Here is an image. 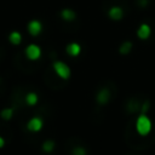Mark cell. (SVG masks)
Here are the masks:
<instances>
[{
    "label": "cell",
    "instance_id": "1",
    "mask_svg": "<svg viewBox=\"0 0 155 155\" xmlns=\"http://www.w3.org/2000/svg\"><path fill=\"white\" fill-rule=\"evenodd\" d=\"M153 128L151 120L147 116V114H139L136 120V131L139 136H148Z\"/></svg>",
    "mask_w": 155,
    "mask_h": 155
},
{
    "label": "cell",
    "instance_id": "2",
    "mask_svg": "<svg viewBox=\"0 0 155 155\" xmlns=\"http://www.w3.org/2000/svg\"><path fill=\"white\" fill-rule=\"evenodd\" d=\"M52 67H53L54 73H56L61 79L67 80V79H69V78H70L71 70H70L69 65H68V64H65L64 62H62V61H57V62H54V63L52 64Z\"/></svg>",
    "mask_w": 155,
    "mask_h": 155
},
{
    "label": "cell",
    "instance_id": "3",
    "mask_svg": "<svg viewBox=\"0 0 155 155\" xmlns=\"http://www.w3.org/2000/svg\"><path fill=\"white\" fill-rule=\"evenodd\" d=\"M25 56L30 61H36L41 56V48L35 44H30L25 47Z\"/></svg>",
    "mask_w": 155,
    "mask_h": 155
},
{
    "label": "cell",
    "instance_id": "4",
    "mask_svg": "<svg viewBox=\"0 0 155 155\" xmlns=\"http://www.w3.org/2000/svg\"><path fill=\"white\" fill-rule=\"evenodd\" d=\"M42 126H44V121H42V119L39 117V116L31 117V119L28 121V124H27V128H28L30 132H39V131L42 128Z\"/></svg>",
    "mask_w": 155,
    "mask_h": 155
},
{
    "label": "cell",
    "instance_id": "5",
    "mask_svg": "<svg viewBox=\"0 0 155 155\" xmlns=\"http://www.w3.org/2000/svg\"><path fill=\"white\" fill-rule=\"evenodd\" d=\"M27 29H28V31H29L30 35L38 36V35L41 33V30H42V24H41V22L38 21V19H31V21L28 23Z\"/></svg>",
    "mask_w": 155,
    "mask_h": 155
},
{
    "label": "cell",
    "instance_id": "6",
    "mask_svg": "<svg viewBox=\"0 0 155 155\" xmlns=\"http://www.w3.org/2000/svg\"><path fill=\"white\" fill-rule=\"evenodd\" d=\"M151 35V28L149 24H145V23H142L138 29H137V36L140 39V40H147L149 39V36Z\"/></svg>",
    "mask_w": 155,
    "mask_h": 155
},
{
    "label": "cell",
    "instance_id": "7",
    "mask_svg": "<svg viewBox=\"0 0 155 155\" xmlns=\"http://www.w3.org/2000/svg\"><path fill=\"white\" fill-rule=\"evenodd\" d=\"M108 16L113 21H120L124 17V11H122V8L120 6H113V7L109 8Z\"/></svg>",
    "mask_w": 155,
    "mask_h": 155
},
{
    "label": "cell",
    "instance_id": "8",
    "mask_svg": "<svg viewBox=\"0 0 155 155\" xmlns=\"http://www.w3.org/2000/svg\"><path fill=\"white\" fill-rule=\"evenodd\" d=\"M110 97H111L110 91H109L108 88H102V90L97 93V102H98L101 105H104V104H107V103L110 101Z\"/></svg>",
    "mask_w": 155,
    "mask_h": 155
},
{
    "label": "cell",
    "instance_id": "9",
    "mask_svg": "<svg viewBox=\"0 0 155 155\" xmlns=\"http://www.w3.org/2000/svg\"><path fill=\"white\" fill-rule=\"evenodd\" d=\"M65 51H67V53H68L70 57H78V56L81 53V46H80V44H78V42H70V44L65 47Z\"/></svg>",
    "mask_w": 155,
    "mask_h": 155
},
{
    "label": "cell",
    "instance_id": "10",
    "mask_svg": "<svg viewBox=\"0 0 155 155\" xmlns=\"http://www.w3.org/2000/svg\"><path fill=\"white\" fill-rule=\"evenodd\" d=\"M61 17H62L64 21L70 22V21H74V19L76 18V13H75L71 8H63V10L61 11Z\"/></svg>",
    "mask_w": 155,
    "mask_h": 155
},
{
    "label": "cell",
    "instance_id": "11",
    "mask_svg": "<svg viewBox=\"0 0 155 155\" xmlns=\"http://www.w3.org/2000/svg\"><path fill=\"white\" fill-rule=\"evenodd\" d=\"M8 40L13 45H19L21 41H22V35H21L19 31H12L10 34V36H8Z\"/></svg>",
    "mask_w": 155,
    "mask_h": 155
},
{
    "label": "cell",
    "instance_id": "12",
    "mask_svg": "<svg viewBox=\"0 0 155 155\" xmlns=\"http://www.w3.org/2000/svg\"><path fill=\"white\" fill-rule=\"evenodd\" d=\"M38 99L39 98H38V94L35 92H29L25 96V103L28 105H35L38 103Z\"/></svg>",
    "mask_w": 155,
    "mask_h": 155
},
{
    "label": "cell",
    "instance_id": "13",
    "mask_svg": "<svg viewBox=\"0 0 155 155\" xmlns=\"http://www.w3.org/2000/svg\"><path fill=\"white\" fill-rule=\"evenodd\" d=\"M131 50H132V42L131 41L122 42L121 46H120V48H119V51H120L121 54H127V53L131 52Z\"/></svg>",
    "mask_w": 155,
    "mask_h": 155
},
{
    "label": "cell",
    "instance_id": "14",
    "mask_svg": "<svg viewBox=\"0 0 155 155\" xmlns=\"http://www.w3.org/2000/svg\"><path fill=\"white\" fill-rule=\"evenodd\" d=\"M54 149V142L52 139H47L42 143V150L45 153H52Z\"/></svg>",
    "mask_w": 155,
    "mask_h": 155
},
{
    "label": "cell",
    "instance_id": "15",
    "mask_svg": "<svg viewBox=\"0 0 155 155\" xmlns=\"http://www.w3.org/2000/svg\"><path fill=\"white\" fill-rule=\"evenodd\" d=\"M13 116V109L12 108H7L1 110V117L4 120H11V117Z\"/></svg>",
    "mask_w": 155,
    "mask_h": 155
},
{
    "label": "cell",
    "instance_id": "16",
    "mask_svg": "<svg viewBox=\"0 0 155 155\" xmlns=\"http://www.w3.org/2000/svg\"><path fill=\"white\" fill-rule=\"evenodd\" d=\"M71 155H86V150L82 147H75L71 151Z\"/></svg>",
    "mask_w": 155,
    "mask_h": 155
},
{
    "label": "cell",
    "instance_id": "17",
    "mask_svg": "<svg viewBox=\"0 0 155 155\" xmlns=\"http://www.w3.org/2000/svg\"><path fill=\"white\" fill-rule=\"evenodd\" d=\"M148 109H149V102L147 101L145 103H143V105H142V108H140V114H147Z\"/></svg>",
    "mask_w": 155,
    "mask_h": 155
},
{
    "label": "cell",
    "instance_id": "18",
    "mask_svg": "<svg viewBox=\"0 0 155 155\" xmlns=\"http://www.w3.org/2000/svg\"><path fill=\"white\" fill-rule=\"evenodd\" d=\"M5 145V139L2 137H0V148H2Z\"/></svg>",
    "mask_w": 155,
    "mask_h": 155
}]
</instances>
